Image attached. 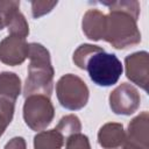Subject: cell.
I'll list each match as a JSON object with an SVG mask.
<instances>
[{"mask_svg": "<svg viewBox=\"0 0 149 149\" xmlns=\"http://www.w3.org/2000/svg\"><path fill=\"white\" fill-rule=\"evenodd\" d=\"M55 129L57 132H59L64 139H68L70 135L80 133L81 125H80L78 116H76L74 114H69V115L63 116L59 120V122Z\"/></svg>", "mask_w": 149, "mask_h": 149, "instance_id": "cell-14", "label": "cell"}, {"mask_svg": "<svg viewBox=\"0 0 149 149\" xmlns=\"http://www.w3.org/2000/svg\"><path fill=\"white\" fill-rule=\"evenodd\" d=\"M3 132H5V129H2V128H0V136L3 134Z\"/></svg>", "mask_w": 149, "mask_h": 149, "instance_id": "cell-21", "label": "cell"}, {"mask_svg": "<svg viewBox=\"0 0 149 149\" xmlns=\"http://www.w3.org/2000/svg\"><path fill=\"white\" fill-rule=\"evenodd\" d=\"M8 33L9 35H15V36H20L26 38L29 34V27L28 23L24 19V16L22 15L21 12H19L14 19L12 20V22L8 26Z\"/></svg>", "mask_w": 149, "mask_h": 149, "instance_id": "cell-16", "label": "cell"}, {"mask_svg": "<svg viewBox=\"0 0 149 149\" xmlns=\"http://www.w3.org/2000/svg\"><path fill=\"white\" fill-rule=\"evenodd\" d=\"M21 93V80L14 72H2L0 73V95L13 99Z\"/></svg>", "mask_w": 149, "mask_h": 149, "instance_id": "cell-12", "label": "cell"}, {"mask_svg": "<svg viewBox=\"0 0 149 149\" xmlns=\"http://www.w3.org/2000/svg\"><path fill=\"white\" fill-rule=\"evenodd\" d=\"M59 104L70 111L83 108L88 100V88L85 81L72 73L62 76L56 84Z\"/></svg>", "mask_w": 149, "mask_h": 149, "instance_id": "cell-4", "label": "cell"}, {"mask_svg": "<svg viewBox=\"0 0 149 149\" xmlns=\"http://www.w3.org/2000/svg\"><path fill=\"white\" fill-rule=\"evenodd\" d=\"M5 149H26V141L23 137H13L5 146Z\"/></svg>", "mask_w": 149, "mask_h": 149, "instance_id": "cell-20", "label": "cell"}, {"mask_svg": "<svg viewBox=\"0 0 149 149\" xmlns=\"http://www.w3.org/2000/svg\"><path fill=\"white\" fill-rule=\"evenodd\" d=\"M99 49L98 45H92V44H81L78 47V49L73 54V62L79 69H84V63L85 61Z\"/></svg>", "mask_w": 149, "mask_h": 149, "instance_id": "cell-17", "label": "cell"}, {"mask_svg": "<svg viewBox=\"0 0 149 149\" xmlns=\"http://www.w3.org/2000/svg\"><path fill=\"white\" fill-rule=\"evenodd\" d=\"M29 43L26 38L9 35L0 42V61L7 65H20L28 57Z\"/></svg>", "mask_w": 149, "mask_h": 149, "instance_id": "cell-8", "label": "cell"}, {"mask_svg": "<svg viewBox=\"0 0 149 149\" xmlns=\"http://www.w3.org/2000/svg\"><path fill=\"white\" fill-rule=\"evenodd\" d=\"M105 30V14L98 9H88L83 17V31L85 35L94 41L104 37Z\"/></svg>", "mask_w": 149, "mask_h": 149, "instance_id": "cell-11", "label": "cell"}, {"mask_svg": "<svg viewBox=\"0 0 149 149\" xmlns=\"http://www.w3.org/2000/svg\"><path fill=\"white\" fill-rule=\"evenodd\" d=\"M140 100L137 90L128 83H122L109 94V106L115 114H133L139 108Z\"/></svg>", "mask_w": 149, "mask_h": 149, "instance_id": "cell-6", "label": "cell"}, {"mask_svg": "<svg viewBox=\"0 0 149 149\" xmlns=\"http://www.w3.org/2000/svg\"><path fill=\"white\" fill-rule=\"evenodd\" d=\"M64 137L56 129L44 130L34 137L35 149H61L64 144Z\"/></svg>", "mask_w": 149, "mask_h": 149, "instance_id": "cell-13", "label": "cell"}, {"mask_svg": "<svg viewBox=\"0 0 149 149\" xmlns=\"http://www.w3.org/2000/svg\"><path fill=\"white\" fill-rule=\"evenodd\" d=\"M65 149H91L88 137L80 133L70 135L66 139Z\"/></svg>", "mask_w": 149, "mask_h": 149, "instance_id": "cell-18", "label": "cell"}, {"mask_svg": "<svg viewBox=\"0 0 149 149\" xmlns=\"http://www.w3.org/2000/svg\"><path fill=\"white\" fill-rule=\"evenodd\" d=\"M28 77L26 79L23 94H44L50 97L54 86V68L50 62L49 51L40 43H29Z\"/></svg>", "mask_w": 149, "mask_h": 149, "instance_id": "cell-2", "label": "cell"}, {"mask_svg": "<svg viewBox=\"0 0 149 149\" xmlns=\"http://www.w3.org/2000/svg\"><path fill=\"white\" fill-rule=\"evenodd\" d=\"M55 109L50 97L44 94H31L26 98L23 105V119L33 130H43L54 119Z\"/></svg>", "mask_w": 149, "mask_h": 149, "instance_id": "cell-5", "label": "cell"}, {"mask_svg": "<svg viewBox=\"0 0 149 149\" xmlns=\"http://www.w3.org/2000/svg\"><path fill=\"white\" fill-rule=\"evenodd\" d=\"M149 116L142 112L128 125V133L125 136L123 149H148L149 148Z\"/></svg>", "mask_w": 149, "mask_h": 149, "instance_id": "cell-7", "label": "cell"}, {"mask_svg": "<svg viewBox=\"0 0 149 149\" xmlns=\"http://www.w3.org/2000/svg\"><path fill=\"white\" fill-rule=\"evenodd\" d=\"M57 5V1H33L31 2V13L35 19L49 13L55 6Z\"/></svg>", "mask_w": 149, "mask_h": 149, "instance_id": "cell-19", "label": "cell"}, {"mask_svg": "<svg viewBox=\"0 0 149 149\" xmlns=\"http://www.w3.org/2000/svg\"><path fill=\"white\" fill-rule=\"evenodd\" d=\"M126 74L133 83L148 90V73H149V57L148 52L139 51L126 57Z\"/></svg>", "mask_w": 149, "mask_h": 149, "instance_id": "cell-9", "label": "cell"}, {"mask_svg": "<svg viewBox=\"0 0 149 149\" xmlns=\"http://www.w3.org/2000/svg\"><path fill=\"white\" fill-rule=\"evenodd\" d=\"M20 1H0V30L8 27L14 16L20 12Z\"/></svg>", "mask_w": 149, "mask_h": 149, "instance_id": "cell-15", "label": "cell"}, {"mask_svg": "<svg viewBox=\"0 0 149 149\" xmlns=\"http://www.w3.org/2000/svg\"><path fill=\"white\" fill-rule=\"evenodd\" d=\"M91 80L99 86H111L116 84L122 74V64L114 54L106 52L101 47L94 51L84 63Z\"/></svg>", "mask_w": 149, "mask_h": 149, "instance_id": "cell-3", "label": "cell"}, {"mask_svg": "<svg viewBox=\"0 0 149 149\" xmlns=\"http://www.w3.org/2000/svg\"><path fill=\"white\" fill-rule=\"evenodd\" d=\"M125 130L121 123L108 122L98 133V142L105 149H116L125 142Z\"/></svg>", "mask_w": 149, "mask_h": 149, "instance_id": "cell-10", "label": "cell"}, {"mask_svg": "<svg viewBox=\"0 0 149 149\" xmlns=\"http://www.w3.org/2000/svg\"><path fill=\"white\" fill-rule=\"evenodd\" d=\"M109 7V14L105 15V30L102 40L116 49L137 44L141 34L136 26L140 7L137 1L101 2Z\"/></svg>", "mask_w": 149, "mask_h": 149, "instance_id": "cell-1", "label": "cell"}]
</instances>
